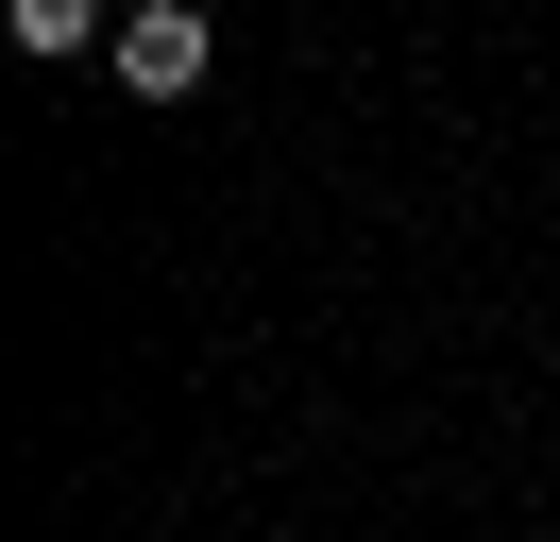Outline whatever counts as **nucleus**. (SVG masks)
Returning <instances> with one entry per match:
<instances>
[{
  "instance_id": "nucleus-1",
  "label": "nucleus",
  "mask_w": 560,
  "mask_h": 542,
  "mask_svg": "<svg viewBox=\"0 0 560 542\" xmlns=\"http://www.w3.org/2000/svg\"><path fill=\"white\" fill-rule=\"evenodd\" d=\"M119 85L187 102V85H205V17H187V0H137V17H119Z\"/></svg>"
},
{
  "instance_id": "nucleus-2",
  "label": "nucleus",
  "mask_w": 560,
  "mask_h": 542,
  "mask_svg": "<svg viewBox=\"0 0 560 542\" xmlns=\"http://www.w3.org/2000/svg\"><path fill=\"white\" fill-rule=\"evenodd\" d=\"M0 34H18V51H51V68H69V51H103V0H0Z\"/></svg>"
}]
</instances>
